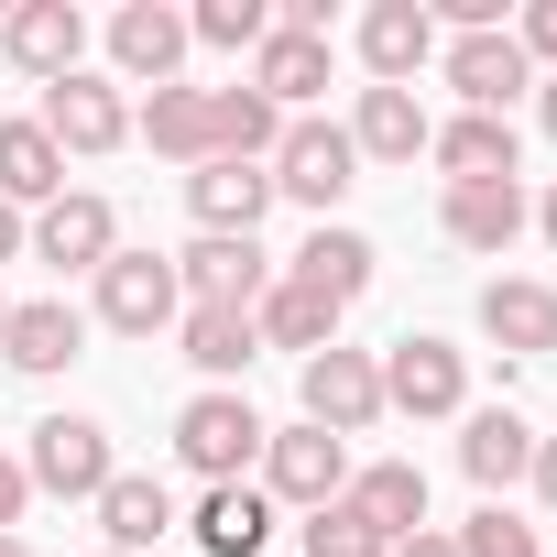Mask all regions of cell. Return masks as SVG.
<instances>
[{
	"mask_svg": "<svg viewBox=\"0 0 557 557\" xmlns=\"http://www.w3.org/2000/svg\"><path fill=\"white\" fill-rule=\"evenodd\" d=\"M23 240H34V230H23V208H12V197H0V262H12Z\"/></svg>",
	"mask_w": 557,
	"mask_h": 557,
	"instance_id": "obj_37",
	"label": "cell"
},
{
	"mask_svg": "<svg viewBox=\"0 0 557 557\" xmlns=\"http://www.w3.org/2000/svg\"><path fill=\"white\" fill-rule=\"evenodd\" d=\"M0 557H34V546H23V535H0Z\"/></svg>",
	"mask_w": 557,
	"mask_h": 557,
	"instance_id": "obj_42",
	"label": "cell"
},
{
	"mask_svg": "<svg viewBox=\"0 0 557 557\" xmlns=\"http://www.w3.org/2000/svg\"><path fill=\"white\" fill-rule=\"evenodd\" d=\"M513 45H524V66H557V0H535V12H524V34H513Z\"/></svg>",
	"mask_w": 557,
	"mask_h": 557,
	"instance_id": "obj_35",
	"label": "cell"
},
{
	"mask_svg": "<svg viewBox=\"0 0 557 557\" xmlns=\"http://www.w3.org/2000/svg\"><path fill=\"white\" fill-rule=\"evenodd\" d=\"M273 197H296V208H339L350 197V175H361V153H350V121H285V143H273Z\"/></svg>",
	"mask_w": 557,
	"mask_h": 557,
	"instance_id": "obj_1",
	"label": "cell"
},
{
	"mask_svg": "<svg viewBox=\"0 0 557 557\" xmlns=\"http://www.w3.org/2000/svg\"><path fill=\"white\" fill-rule=\"evenodd\" d=\"M535 492L557 503V437H535Z\"/></svg>",
	"mask_w": 557,
	"mask_h": 557,
	"instance_id": "obj_38",
	"label": "cell"
},
{
	"mask_svg": "<svg viewBox=\"0 0 557 557\" xmlns=\"http://www.w3.org/2000/svg\"><path fill=\"white\" fill-rule=\"evenodd\" d=\"M34 251H45L55 273H99V262L121 251V219H110V197H77V186H66V197L34 219Z\"/></svg>",
	"mask_w": 557,
	"mask_h": 557,
	"instance_id": "obj_15",
	"label": "cell"
},
{
	"mask_svg": "<svg viewBox=\"0 0 557 557\" xmlns=\"http://www.w3.org/2000/svg\"><path fill=\"white\" fill-rule=\"evenodd\" d=\"M394 557H459V546H448V535H405Z\"/></svg>",
	"mask_w": 557,
	"mask_h": 557,
	"instance_id": "obj_39",
	"label": "cell"
},
{
	"mask_svg": "<svg viewBox=\"0 0 557 557\" xmlns=\"http://www.w3.org/2000/svg\"><path fill=\"white\" fill-rule=\"evenodd\" d=\"M175 285H186V307H262V240H208L197 230V251H175Z\"/></svg>",
	"mask_w": 557,
	"mask_h": 557,
	"instance_id": "obj_14",
	"label": "cell"
},
{
	"mask_svg": "<svg viewBox=\"0 0 557 557\" xmlns=\"http://www.w3.org/2000/svg\"><path fill=\"white\" fill-rule=\"evenodd\" d=\"M143 132H153V153H175V164H208V153H219V143H208V88H153Z\"/></svg>",
	"mask_w": 557,
	"mask_h": 557,
	"instance_id": "obj_31",
	"label": "cell"
},
{
	"mask_svg": "<svg viewBox=\"0 0 557 557\" xmlns=\"http://www.w3.org/2000/svg\"><path fill=\"white\" fill-rule=\"evenodd\" d=\"M448 240L459 251H513L524 240V186H448Z\"/></svg>",
	"mask_w": 557,
	"mask_h": 557,
	"instance_id": "obj_28",
	"label": "cell"
},
{
	"mask_svg": "<svg viewBox=\"0 0 557 557\" xmlns=\"http://www.w3.org/2000/svg\"><path fill=\"white\" fill-rule=\"evenodd\" d=\"M372 416H383V361H372V350H318V361H307V426L361 437Z\"/></svg>",
	"mask_w": 557,
	"mask_h": 557,
	"instance_id": "obj_8",
	"label": "cell"
},
{
	"mask_svg": "<svg viewBox=\"0 0 557 557\" xmlns=\"http://www.w3.org/2000/svg\"><path fill=\"white\" fill-rule=\"evenodd\" d=\"M448 546H459V557H535V524H513L503 503H481V513H470Z\"/></svg>",
	"mask_w": 557,
	"mask_h": 557,
	"instance_id": "obj_34",
	"label": "cell"
},
{
	"mask_svg": "<svg viewBox=\"0 0 557 557\" xmlns=\"http://www.w3.org/2000/svg\"><path fill=\"white\" fill-rule=\"evenodd\" d=\"M535 230H546V240H557V186H546V208H535Z\"/></svg>",
	"mask_w": 557,
	"mask_h": 557,
	"instance_id": "obj_40",
	"label": "cell"
},
{
	"mask_svg": "<svg viewBox=\"0 0 557 557\" xmlns=\"http://www.w3.org/2000/svg\"><path fill=\"white\" fill-rule=\"evenodd\" d=\"M481 339L503 361L557 350V285H535V273H492V285H481Z\"/></svg>",
	"mask_w": 557,
	"mask_h": 557,
	"instance_id": "obj_9",
	"label": "cell"
},
{
	"mask_svg": "<svg viewBox=\"0 0 557 557\" xmlns=\"http://www.w3.org/2000/svg\"><path fill=\"white\" fill-rule=\"evenodd\" d=\"M23 503H34V481H23V459H0V535L23 524Z\"/></svg>",
	"mask_w": 557,
	"mask_h": 557,
	"instance_id": "obj_36",
	"label": "cell"
},
{
	"mask_svg": "<svg viewBox=\"0 0 557 557\" xmlns=\"http://www.w3.org/2000/svg\"><path fill=\"white\" fill-rule=\"evenodd\" d=\"M262 535H273V503L251 481H219L197 503V557H262Z\"/></svg>",
	"mask_w": 557,
	"mask_h": 557,
	"instance_id": "obj_30",
	"label": "cell"
},
{
	"mask_svg": "<svg viewBox=\"0 0 557 557\" xmlns=\"http://www.w3.org/2000/svg\"><path fill=\"white\" fill-rule=\"evenodd\" d=\"M0 197L12 208H55L66 197V153L45 143V121H0Z\"/></svg>",
	"mask_w": 557,
	"mask_h": 557,
	"instance_id": "obj_26",
	"label": "cell"
},
{
	"mask_svg": "<svg viewBox=\"0 0 557 557\" xmlns=\"http://www.w3.org/2000/svg\"><path fill=\"white\" fill-rule=\"evenodd\" d=\"M262 437H273V426L251 416V394H197V405L175 416V459H186L208 492H219V481H240V470L262 459Z\"/></svg>",
	"mask_w": 557,
	"mask_h": 557,
	"instance_id": "obj_2",
	"label": "cell"
},
{
	"mask_svg": "<svg viewBox=\"0 0 557 557\" xmlns=\"http://www.w3.org/2000/svg\"><path fill=\"white\" fill-rule=\"evenodd\" d=\"M426 153L448 164V186H503V175H513V121H481V110H459L448 132H426Z\"/></svg>",
	"mask_w": 557,
	"mask_h": 557,
	"instance_id": "obj_23",
	"label": "cell"
},
{
	"mask_svg": "<svg viewBox=\"0 0 557 557\" xmlns=\"http://www.w3.org/2000/svg\"><path fill=\"white\" fill-rule=\"evenodd\" d=\"M186 361L230 394V372H251L262 361V329H251V307H186Z\"/></svg>",
	"mask_w": 557,
	"mask_h": 557,
	"instance_id": "obj_29",
	"label": "cell"
},
{
	"mask_svg": "<svg viewBox=\"0 0 557 557\" xmlns=\"http://www.w3.org/2000/svg\"><path fill=\"white\" fill-rule=\"evenodd\" d=\"M99 318H110L121 339H153L164 318H186L175 262H164V251H110V262H99Z\"/></svg>",
	"mask_w": 557,
	"mask_h": 557,
	"instance_id": "obj_6",
	"label": "cell"
},
{
	"mask_svg": "<svg viewBox=\"0 0 557 557\" xmlns=\"http://www.w3.org/2000/svg\"><path fill=\"white\" fill-rule=\"evenodd\" d=\"M535 110H546V132H557V77H546V99H535Z\"/></svg>",
	"mask_w": 557,
	"mask_h": 557,
	"instance_id": "obj_41",
	"label": "cell"
},
{
	"mask_svg": "<svg viewBox=\"0 0 557 557\" xmlns=\"http://www.w3.org/2000/svg\"><path fill=\"white\" fill-rule=\"evenodd\" d=\"M77 307L66 296H34V307H12V329H0V361H12V372H34V383H55L66 361H77Z\"/></svg>",
	"mask_w": 557,
	"mask_h": 557,
	"instance_id": "obj_18",
	"label": "cell"
},
{
	"mask_svg": "<svg viewBox=\"0 0 557 557\" xmlns=\"http://www.w3.org/2000/svg\"><path fill=\"white\" fill-rule=\"evenodd\" d=\"M459 470H470L481 492H513V481L535 470V426H524L513 405H481V416L459 426Z\"/></svg>",
	"mask_w": 557,
	"mask_h": 557,
	"instance_id": "obj_19",
	"label": "cell"
},
{
	"mask_svg": "<svg viewBox=\"0 0 557 557\" xmlns=\"http://www.w3.org/2000/svg\"><path fill=\"white\" fill-rule=\"evenodd\" d=\"M372 262H383V251H372L361 230L318 219V230H307V251H296V285H307V296H329V307H350V296L372 285Z\"/></svg>",
	"mask_w": 557,
	"mask_h": 557,
	"instance_id": "obj_21",
	"label": "cell"
},
{
	"mask_svg": "<svg viewBox=\"0 0 557 557\" xmlns=\"http://www.w3.org/2000/svg\"><path fill=\"white\" fill-rule=\"evenodd\" d=\"M307 557H394V546H383L350 503H318V513H307Z\"/></svg>",
	"mask_w": 557,
	"mask_h": 557,
	"instance_id": "obj_33",
	"label": "cell"
},
{
	"mask_svg": "<svg viewBox=\"0 0 557 557\" xmlns=\"http://www.w3.org/2000/svg\"><path fill=\"white\" fill-rule=\"evenodd\" d=\"M251 88H262L273 110H285V99H318V88H329V45L296 34V23H273V34L251 45Z\"/></svg>",
	"mask_w": 557,
	"mask_h": 557,
	"instance_id": "obj_25",
	"label": "cell"
},
{
	"mask_svg": "<svg viewBox=\"0 0 557 557\" xmlns=\"http://www.w3.org/2000/svg\"><path fill=\"white\" fill-rule=\"evenodd\" d=\"M45 143L55 153H121L132 143V99H121V77H55L45 88Z\"/></svg>",
	"mask_w": 557,
	"mask_h": 557,
	"instance_id": "obj_5",
	"label": "cell"
},
{
	"mask_svg": "<svg viewBox=\"0 0 557 557\" xmlns=\"http://www.w3.org/2000/svg\"><path fill=\"white\" fill-rule=\"evenodd\" d=\"M426 110H416V88H361V121H350V153L361 164H416L426 153Z\"/></svg>",
	"mask_w": 557,
	"mask_h": 557,
	"instance_id": "obj_20",
	"label": "cell"
},
{
	"mask_svg": "<svg viewBox=\"0 0 557 557\" xmlns=\"http://www.w3.org/2000/svg\"><path fill=\"white\" fill-rule=\"evenodd\" d=\"M262 34H273L262 0H197V12H186V45H219V55H240V45H262Z\"/></svg>",
	"mask_w": 557,
	"mask_h": 557,
	"instance_id": "obj_32",
	"label": "cell"
},
{
	"mask_svg": "<svg viewBox=\"0 0 557 557\" xmlns=\"http://www.w3.org/2000/svg\"><path fill=\"white\" fill-rule=\"evenodd\" d=\"M110 66H121L132 88H175V66H186V12H164V0L110 12Z\"/></svg>",
	"mask_w": 557,
	"mask_h": 557,
	"instance_id": "obj_13",
	"label": "cell"
},
{
	"mask_svg": "<svg viewBox=\"0 0 557 557\" xmlns=\"http://www.w3.org/2000/svg\"><path fill=\"white\" fill-rule=\"evenodd\" d=\"M339 492H350V437H329V426H273V437H262V503L318 513V503H339Z\"/></svg>",
	"mask_w": 557,
	"mask_h": 557,
	"instance_id": "obj_3",
	"label": "cell"
},
{
	"mask_svg": "<svg viewBox=\"0 0 557 557\" xmlns=\"http://www.w3.org/2000/svg\"><path fill=\"white\" fill-rule=\"evenodd\" d=\"M0 45H12V66L23 77H77V55H88V23H77V0H23V12H0Z\"/></svg>",
	"mask_w": 557,
	"mask_h": 557,
	"instance_id": "obj_12",
	"label": "cell"
},
{
	"mask_svg": "<svg viewBox=\"0 0 557 557\" xmlns=\"http://www.w3.org/2000/svg\"><path fill=\"white\" fill-rule=\"evenodd\" d=\"M0 329H12V296H0Z\"/></svg>",
	"mask_w": 557,
	"mask_h": 557,
	"instance_id": "obj_43",
	"label": "cell"
},
{
	"mask_svg": "<svg viewBox=\"0 0 557 557\" xmlns=\"http://www.w3.org/2000/svg\"><path fill=\"white\" fill-rule=\"evenodd\" d=\"M208 143L230 164H273V143H285V110H273L262 88H208Z\"/></svg>",
	"mask_w": 557,
	"mask_h": 557,
	"instance_id": "obj_27",
	"label": "cell"
},
{
	"mask_svg": "<svg viewBox=\"0 0 557 557\" xmlns=\"http://www.w3.org/2000/svg\"><path fill=\"white\" fill-rule=\"evenodd\" d=\"M99 557H110V546H99Z\"/></svg>",
	"mask_w": 557,
	"mask_h": 557,
	"instance_id": "obj_44",
	"label": "cell"
},
{
	"mask_svg": "<svg viewBox=\"0 0 557 557\" xmlns=\"http://www.w3.org/2000/svg\"><path fill=\"white\" fill-rule=\"evenodd\" d=\"M448 88H459V110L503 121V110L535 88V66H524V45H513V34H459V45H448Z\"/></svg>",
	"mask_w": 557,
	"mask_h": 557,
	"instance_id": "obj_10",
	"label": "cell"
},
{
	"mask_svg": "<svg viewBox=\"0 0 557 557\" xmlns=\"http://www.w3.org/2000/svg\"><path fill=\"white\" fill-rule=\"evenodd\" d=\"M383 546H405V535H426V470L416 459H372V470H350V492H339Z\"/></svg>",
	"mask_w": 557,
	"mask_h": 557,
	"instance_id": "obj_16",
	"label": "cell"
},
{
	"mask_svg": "<svg viewBox=\"0 0 557 557\" xmlns=\"http://www.w3.org/2000/svg\"><path fill=\"white\" fill-rule=\"evenodd\" d=\"M251 329H262L273 350H296V361H318V350H339V307H329V296H307L296 273H285V285H262V307H251Z\"/></svg>",
	"mask_w": 557,
	"mask_h": 557,
	"instance_id": "obj_22",
	"label": "cell"
},
{
	"mask_svg": "<svg viewBox=\"0 0 557 557\" xmlns=\"http://www.w3.org/2000/svg\"><path fill=\"white\" fill-rule=\"evenodd\" d=\"M470 405V361L448 339H394L383 350V416H459Z\"/></svg>",
	"mask_w": 557,
	"mask_h": 557,
	"instance_id": "obj_7",
	"label": "cell"
},
{
	"mask_svg": "<svg viewBox=\"0 0 557 557\" xmlns=\"http://www.w3.org/2000/svg\"><path fill=\"white\" fill-rule=\"evenodd\" d=\"M186 208H197V230H208V240H251V230H262V208H273V175H262V164L208 153V164L186 175Z\"/></svg>",
	"mask_w": 557,
	"mask_h": 557,
	"instance_id": "obj_11",
	"label": "cell"
},
{
	"mask_svg": "<svg viewBox=\"0 0 557 557\" xmlns=\"http://www.w3.org/2000/svg\"><path fill=\"white\" fill-rule=\"evenodd\" d=\"M99 524H110V557H143V546L175 524V492H164L153 470H110V492H99Z\"/></svg>",
	"mask_w": 557,
	"mask_h": 557,
	"instance_id": "obj_24",
	"label": "cell"
},
{
	"mask_svg": "<svg viewBox=\"0 0 557 557\" xmlns=\"http://www.w3.org/2000/svg\"><path fill=\"white\" fill-rule=\"evenodd\" d=\"M437 55V23H426V0H372L361 12V66L383 88H416V66Z\"/></svg>",
	"mask_w": 557,
	"mask_h": 557,
	"instance_id": "obj_17",
	"label": "cell"
},
{
	"mask_svg": "<svg viewBox=\"0 0 557 557\" xmlns=\"http://www.w3.org/2000/svg\"><path fill=\"white\" fill-rule=\"evenodd\" d=\"M110 470H121V459H110V426H99V416H45V426H34V459H23V481H34V492L99 503V492H110Z\"/></svg>",
	"mask_w": 557,
	"mask_h": 557,
	"instance_id": "obj_4",
	"label": "cell"
}]
</instances>
